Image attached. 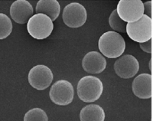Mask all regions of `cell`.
Masks as SVG:
<instances>
[{
    "label": "cell",
    "mask_w": 153,
    "mask_h": 121,
    "mask_svg": "<svg viewBox=\"0 0 153 121\" xmlns=\"http://www.w3.org/2000/svg\"><path fill=\"white\" fill-rule=\"evenodd\" d=\"M98 49L105 57L117 58L125 52V40L116 31H106L101 35L98 41Z\"/></svg>",
    "instance_id": "1"
},
{
    "label": "cell",
    "mask_w": 153,
    "mask_h": 121,
    "mask_svg": "<svg viewBox=\"0 0 153 121\" xmlns=\"http://www.w3.org/2000/svg\"><path fill=\"white\" fill-rule=\"evenodd\" d=\"M103 91V84L100 79L95 76H85L77 83V96L86 103L95 102L101 97Z\"/></svg>",
    "instance_id": "2"
},
{
    "label": "cell",
    "mask_w": 153,
    "mask_h": 121,
    "mask_svg": "<svg viewBox=\"0 0 153 121\" xmlns=\"http://www.w3.org/2000/svg\"><path fill=\"white\" fill-rule=\"evenodd\" d=\"M126 32L134 42L139 44L148 42L152 37V19L144 14L137 22L127 23Z\"/></svg>",
    "instance_id": "3"
},
{
    "label": "cell",
    "mask_w": 153,
    "mask_h": 121,
    "mask_svg": "<svg viewBox=\"0 0 153 121\" xmlns=\"http://www.w3.org/2000/svg\"><path fill=\"white\" fill-rule=\"evenodd\" d=\"M54 24L50 18L44 14H35L28 20L27 30L30 35L37 40H43L51 35Z\"/></svg>",
    "instance_id": "4"
},
{
    "label": "cell",
    "mask_w": 153,
    "mask_h": 121,
    "mask_svg": "<svg viewBox=\"0 0 153 121\" xmlns=\"http://www.w3.org/2000/svg\"><path fill=\"white\" fill-rule=\"evenodd\" d=\"M119 17L126 23L137 22L144 15V6L141 0H120L117 5Z\"/></svg>",
    "instance_id": "5"
},
{
    "label": "cell",
    "mask_w": 153,
    "mask_h": 121,
    "mask_svg": "<svg viewBox=\"0 0 153 121\" xmlns=\"http://www.w3.org/2000/svg\"><path fill=\"white\" fill-rule=\"evenodd\" d=\"M49 97L57 105L67 106L71 104L74 97L73 85L66 80H59L51 87Z\"/></svg>",
    "instance_id": "6"
},
{
    "label": "cell",
    "mask_w": 153,
    "mask_h": 121,
    "mask_svg": "<svg viewBox=\"0 0 153 121\" xmlns=\"http://www.w3.org/2000/svg\"><path fill=\"white\" fill-rule=\"evenodd\" d=\"M63 21L69 28H80L86 23L87 12L84 5L78 2H71L63 11Z\"/></svg>",
    "instance_id": "7"
},
{
    "label": "cell",
    "mask_w": 153,
    "mask_h": 121,
    "mask_svg": "<svg viewBox=\"0 0 153 121\" xmlns=\"http://www.w3.org/2000/svg\"><path fill=\"white\" fill-rule=\"evenodd\" d=\"M54 75L51 70L44 64L34 66L29 71L28 83L33 88L38 90L47 89L52 83Z\"/></svg>",
    "instance_id": "8"
},
{
    "label": "cell",
    "mask_w": 153,
    "mask_h": 121,
    "mask_svg": "<svg viewBox=\"0 0 153 121\" xmlns=\"http://www.w3.org/2000/svg\"><path fill=\"white\" fill-rule=\"evenodd\" d=\"M114 71L120 78L129 79L133 78L139 70V63L132 55L120 56L114 63Z\"/></svg>",
    "instance_id": "9"
},
{
    "label": "cell",
    "mask_w": 153,
    "mask_h": 121,
    "mask_svg": "<svg viewBox=\"0 0 153 121\" xmlns=\"http://www.w3.org/2000/svg\"><path fill=\"white\" fill-rule=\"evenodd\" d=\"M10 16L18 24H25L33 16L34 9L32 5L26 0H17L10 7Z\"/></svg>",
    "instance_id": "10"
},
{
    "label": "cell",
    "mask_w": 153,
    "mask_h": 121,
    "mask_svg": "<svg viewBox=\"0 0 153 121\" xmlns=\"http://www.w3.org/2000/svg\"><path fill=\"white\" fill-rule=\"evenodd\" d=\"M132 90L134 95L140 99H149L152 96V76L143 73L133 80Z\"/></svg>",
    "instance_id": "11"
},
{
    "label": "cell",
    "mask_w": 153,
    "mask_h": 121,
    "mask_svg": "<svg viewBox=\"0 0 153 121\" xmlns=\"http://www.w3.org/2000/svg\"><path fill=\"white\" fill-rule=\"evenodd\" d=\"M82 68L89 74H100L106 68V60L98 52H90L82 60Z\"/></svg>",
    "instance_id": "12"
},
{
    "label": "cell",
    "mask_w": 153,
    "mask_h": 121,
    "mask_svg": "<svg viewBox=\"0 0 153 121\" xmlns=\"http://www.w3.org/2000/svg\"><path fill=\"white\" fill-rule=\"evenodd\" d=\"M61 12V5L57 0H40L36 5L37 14L46 15L51 21H55Z\"/></svg>",
    "instance_id": "13"
},
{
    "label": "cell",
    "mask_w": 153,
    "mask_h": 121,
    "mask_svg": "<svg viewBox=\"0 0 153 121\" xmlns=\"http://www.w3.org/2000/svg\"><path fill=\"white\" fill-rule=\"evenodd\" d=\"M104 110L97 104H89L83 107L80 112V121H104Z\"/></svg>",
    "instance_id": "14"
},
{
    "label": "cell",
    "mask_w": 153,
    "mask_h": 121,
    "mask_svg": "<svg viewBox=\"0 0 153 121\" xmlns=\"http://www.w3.org/2000/svg\"><path fill=\"white\" fill-rule=\"evenodd\" d=\"M109 25L112 29L114 30L113 31H116L117 33H126V23L119 17L117 9H114L110 14L109 17Z\"/></svg>",
    "instance_id": "15"
},
{
    "label": "cell",
    "mask_w": 153,
    "mask_h": 121,
    "mask_svg": "<svg viewBox=\"0 0 153 121\" xmlns=\"http://www.w3.org/2000/svg\"><path fill=\"white\" fill-rule=\"evenodd\" d=\"M11 19L4 13H0V40L5 39L11 35L12 31Z\"/></svg>",
    "instance_id": "16"
},
{
    "label": "cell",
    "mask_w": 153,
    "mask_h": 121,
    "mask_svg": "<svg viewBox=\"0 0 153 121\" xmlns=\"http://www.w3.org/2000/svg\"><path fill=\"white\" fill-rule=\"evenodd\" d=\"M24 121H48V117L44 110L36 107L25 114Z\"/></svg>",
    "instance_id": "17"
},
{
    "label": "cell",
    "mask_w": 153,
    "mask_h": 121,
    "mask_svg": "<svg viewBox=\"0 0 153 121\" xmlns=\"http://www.w3.org/2000/svg\"><path fill=\"white\" fill-rule=\"evenodd\" d=\"M143 6H144V12H146L147 16L152 19V1H148L143 3Z\"/></svg>",
    "instance_id": "18"
},
{
    "label": "cell",
    "mask_w": 153,
    "mask_h": 121,
    "mask_svg": "<svg viewBox=\"0 0 153 121\" xmlns=\"http://www.w3.org/2000/svg\"><path fill=\"white\" fill-rule=\"evenodd\" d=\"M139 46H140V49H141L143 52L149 54L152 53V39L148 41V42H144V43L139 44Z\"/></svg>",
    "instance_id": "19"
},
{
    "label": "cell",
    "mask_w": 153,
    "mask_h": 121,
    "mask_svg": "<svg viewBox=\"0 0 153 121\" xmlns=\"http://www.w3.org/2000/svg\"><path fill=\"white\" fill-rule=\"evenodd\" d=\"M149 70L150 71H152V58L149 61Z\"/></svg>",
    "instance_id": "20"
}]
</instances>
